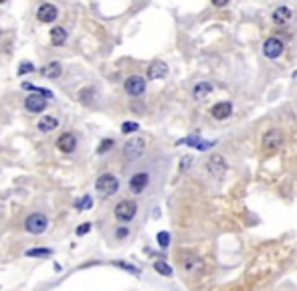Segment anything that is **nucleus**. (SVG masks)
<instances>
[{
  "instance_id": "1",
  "label": "nucleus",
  "mask_w": 297,
  "mask_h": 291,
  "mask_svg": "<svg viewBox=\"0 0 297 291\" xmlns=\"http://www.w3.org/2000/svg\"><path fill=\"white\" fill-rule=\"evenodd\" d=\"M118 188H120V180L115 178L113 174H101L97 178L95 182V190L101 194V196H111L118 192Z\"/></svg>"
},
{
  "instance_id": "22",
  "label": "nucleus",
  "mask_w": 297,
  "mask_h": 291,
  "mask_svg": "<svg viewBox=\"0 0 297 291\" xmlns=\"http://www.w3.org/2000/svg\"><path fill=\"white\" fill-rule=\"evenodd\" d=\"M154 269L160 273V275H164V277H170V275H172V267H170L166 261H156V263H154Z\"/></svg>"
},
{
  "instance_id": "3",
  "label": "nucleus",
  "mask_w": 297,
  "mask_h": 291,
  "mask_svg": "<svg viewBox=\"0 0 297 291\" xmlns=\"http://www.w3.org/2000/svg\"><path fill=\"white\" fill-rule=\"evenodd\" d=\"M136 212H138V204L134 200H122V202L115 204V209H113V214L120 222H129L136 216Z\"/></svg>"
},
{
  "instance_id": "5",
  "label": "nucleus",
  "mask_w": 297,
  "mask_h": 291,
  "mask_svg": "<svg viewBox=\"0 0 297 291\" xmlns=\"http://www.w3.org/2000/svg\"><path fill=\"white\" fill-rule=\"evenodd\" d=\"M226 160L224 156H221V154H212V156L208 158L206 162V170H208V174L214 176V178H221L224 172H226Z\"/></svg>"
},
{
  "instance_id": "9",
  "label": "nucleus",
  "mask_w": 297,
  "mask_h": 291,
  "mask_svg": "<svg viewBox=\"0 0 297 291\" xmlns=\"http://www.w3.org/2000/svg\"><path fill=\"white\" fill-rule=\"evenodd\" d=\"M263 146H265L267 150H277L283 146V132L281 130H267V133L263 135Z\"/></svg>"
},
{
  "instance_id": "32",
  "label": "nucleus",
  "mask_w": 297,
  "mask_h": 291,
  "mask_svg": "<svg viewBox=\"0 0 297 291\" xmlns=\"http://www.w3.org/2000/svg\"><path fill=\"white\" fill-rule=\"evenodd\" d=\"M230 2V0H212V4L214 6H219V8H223V6H226Z\"/></svg>"
},
{
  "instance_id": "25",
  "label": "nucleus",
  "mask_w": 297,
  "mask_h": 291,
  "mask_svg": "<svg viewBox=\"0 0 297 291\" xmlns=\"http://www.w3.org/2000/svg\"><path fill=\"white\" fill-rule=\"evenodd\" d=\"M51 253H53L51 249H28L26 257H49Z\"/></svg>"
},
{
  "instance_id": "14",
  "label": "nucleus",
  "mask_w": 297,
  "mask_h": 291,
  "mask_svg": "<svg viewBox=\"0 0 297 291\" xmlns=\"http://www.w3.org/2000/svg\"><path fill=\"white\" fill-rule=\"evenodd\" d=\"M230 113H233V106H230V101H221V104H214L210 107V115L214 119H226V117H230Z\"/></svg>"
},
{
  "instance_id": "20",
  "label": "nucleus",
  "mask_w": 297,
  "mask_h": 291,
  "mask_svg": "<svg viewBox=\"0 0 297 291\" xmlns=\"http://www.w3.org/2000/svg\"><path fill=\"white\" fill-rule=\"evenodd\" d=\"M184 269L188 273H192V275H196L198 271H202V259L200 257H186V261H184Z\"/></svg>"
},
{
  "instance_id": "13",
  "label": "nucleus",
  "mask_w": 297,
  "mask_h": 291,
  "mask_svg": "<svg viewBox=\"0 0 297 291\" xmlns=\"http://www.w3.org/2000/svg\"><path fill=\"white\" fill-rule=\"evenodd\" d=\"M168 75V65L164 61H154L150 67H148V77L152 81H158V79H164Z\"/></svg>"
},
{
  "instance_id": "23",
  "label": "nucleus",
  "mask_w": 297,
  "mask_h": 291,
  "mask_svg": "<svg viewBox=\"0 0 297 291\" xmlns=\"http://www.w3.org/2000/svg\"><path fill=\"white\" fill-rule=\"evenodd\" d=\"M91 204H93V198H91L89 194H85L83 198H79V200L75 202V209H77V211H87V209H91Z\"/></svg>"
},
{
  "instance_id": "26",
  "label": "nucleus",
  "mask_w": 297,
  "mask_h": 291,
  "mask_svg": "<svg viewBox=\"0 0 297 291\" xmlns=\"http://www.w3.org/2000/svg\"><path fill=\"white\" fill-rule=\"evenodd\" d=\"M140 130V126L136 124V122H124L122 124V132L124 133H134V132H138Z\"/></svg>"
},
{
  "instance_id": "28",
  "label": "nucleus",
  "mask_w": 297,
  "mask_h": 291,
  "mask_svg": "<svg viewBox=\"0 0 297 291\" xmlns=\"http://www.w3.org/2000/svg\"><path fill=\"white\" fill-rule=\"evenodd\" d=\"M30 71H35V67H32V63H23V65H21V69H19V75H25V73H30Z\"/></svg>"
},
{
  "instance_id": "30",
  "label": "nucleus",
  "mask_w": 297,
  "mask_h": 291,
  "mask_svg": "<svg viewBox=\"0 0 297 291\" xmlns=\"http://www.w3.org/2000/svg\"><path fill=\"white\" fill-rule=\"evenodd\" d=\"M129 235V229L127 227H120L118 231H115V237H118V238H125Z\"/></svg>"
},
{
  "instance_id": "31",
  "label": "nucleus",
  "mask_w": 297,
  "mask_h": 291,
  "mask_svg": "<svg viewBox=\"0 0 297 291\" xmlns=\"http://www.w3.org/2000/svg\"><path fill=\"white\" fill-rule=\"evenodd\" d=\"M118 267H122V269H127V271H131V273H140L136 267H131V265H127V263H115Z\"/></svg>"
},
{
  "instance_id": "24",
  "label": "nucleus",
  "mask_w": 297,
  "mask_h": 291,
  "mask_svg": "<svg viewBox=\"0 0 297 291\" xmlns=\"http://www.w3.org/2000/svg\"><path fill=\"white\" fill-rule=\"evenodd\" d=\"M156 241H158V245H160L162 249H166V247L170 245V233L160 231V233H158V237H156Z\"/></svg>"
},
{
  "instance_id": "7",
  "label": "nucleus",
  "mask_w": 297,
  "mask_h": 291,
  "mask_svg": "<svg viewBox=\"0 0 297 291\" xmlns=\"http://www.w3.org/2000/svg\"><path fill=\"white\" fill-rule=\"evenodd\" d=\"M283 49H285L283 41H279L277 37H271L265 41V45H263V53H265L267 59H279L283 55Z\"/></svg>"
},
{
  "instance_id": "6",
  "label": "nucleus",
  "mask_w": 297,
  "mask_h": 291,
  "mask_svg": "<svg viewBox=\"0 0 297 291\" xmlns=\"http://www.w3.org/2000/svg\"><path fill=\"white\" fill-rule=\"evenodd\" d=\"M124 87H125V93L131 95V97H138L146 91V79L142 75H131L125 79L124 83Z\"/></svg>"
},
{
  "instance_id": "18",
  "label": "nucleus",
  "mask_w": 297,
  "mask_h": 291,
  "mask_svg": "<svg viewBox=\"0 0 297 291\" xmlns=\"http://www.w3.org/2000/svg\"><path fill=\"white\" fill-rule=\"evenodd\" d=\"M182 144H188L196 150H208L210 146H214V142H208V140H202V138H196V135H190V138H184V140H180V146Z\"/></svg>"
},
{
  "instance_id": "2",
  "label": "nucleus",
  "mask_w": 297,
  "mask_h": 291,
  "mask_svg": "<svg viewBox=\"0 0 297 291\" xmlns=\"http://www.w3.org/2000/svg\"><path fill=\"white\" fill-rule=\"evenodd\" d=\"M47 227H49V218L43 212H32L25 220V229L30 235H41V233L47 231Z\"/></svg>"
},
{
  "instance_id": "29",
  "label": "nucleus",
  "mask_w": 297,
  "mask_h": 291,
  "mask_svg": "<svg viewBox=\"0 0 297 291\" xmlns=\"http://www.w3.org/2000/svg\"><path fill=\"white\" fill-rule=\"evenodd\" d=\"M89 231H91V222H83V225L77 229V235H79V237H81V235H87Z\"/></svg>"
},
{
  "instance_id": "15",
  "label": "nucleus",
  "mask_w": 297,
  "mask_h": 291,
  "mask_svg": "<svg viewBox=\"0 0 297 291\" xmlns=\"http://www.w3.org/2000/svg\"><path fill=\"white\" fill-rule=\"evenodd\" d=\"M291 16H293L291 8H287V6H279V8L273 10V23L279 25V26H283V25H287V23L291 21Z\"/></svg>"
},
{
  "instance_id": "11",
  "label": "nucleus",
  "mask_w": 297,
  "mask_h": 291,
  "mask_svg": "<svg viewBox=\"0 0 297 291\" xmlns=\"http://www.w3.org/2000/svg\"><path fill=\"white\" fill-rule=\"evenodd\" d=\"M57 148L63 152V154H71L75 148H77V138L73 133H61L59 140H57Z\"/></svg>"
},
{
  "instance_id": "8",
  "label": "nucleus",
  "mask_w": 297,
  "mask_h": 291,
  "mask_svg": "<svg viewBox=\"0 0 297 291\" xmlns=\"http://www.w3.org/2000/svg\"><path fill=\"white\" fill-rule=\"evenodd\" d=\"M25 107L30 111V113H41V111H45V107H47V97L45 95H41V93H30L26 99H25Z\"/></svg>"
},
{
  "instance_id": "33",
  "label": "nucleus",
  "mask_w": 297,
  "mask_h": 291,
  "mask_svg": "<svg viewBox=\"0 0 297 291\" xmlns=\"http://www.w3.org/2000/svg\"><path fill=\"white\" fill-rule=\"evenodd\" d=\"M190 162H192V158H190V156H186V158L182 160V164H180V168H182V170H186V168L190 166Z\"/></svg>"
},
{
  "instance_id": "34",
  "label": "nucleus",
  "mask_w": 297,
  "mask_h": 291,
  "mask_svg": "<svg viewBox=\"0 0 297 291\" xmlns=\"http://www.w3.org/2000/svg\"><path fill=\"white\" fill-rule=\"evenodd\" d=\"M2 2H4V0H0V4H2Z\"/></svg>"
},
{
  "instance_id": "12",
  "label": "nucleus",
  "mask_w": 297,
  "mask_h": 291,
  "mask_svg": "<svg viewBox=\"0 0 297 291\" xmlns=\"http://www.w3.org/2000/svg\"><path fill=\"white\" fill-rule=\"evenodd\" d=\"M57 16H59V10L53 4H41L37 10V19L41 23H53L57 21Z\"/></svg>"
},
{
  "instance_id": "17",
  "label": "nucleus",
  "mask_w": 297,
  "mask_h": 291,
  "mask_svg": "<svg viewBox=\"0 0 297 291\" xmlns=\"http://www.w3.org/2000/svg\"><path fill=\"white\" fill-rule=\"evenodd\" d=\"M214 89V85L212 83H208V81H200L198 85H194V89H192V97L198 101V99H204L210 91Z\"/></svg>"
},
{
  "instance_id": "19",
  "label": "nucleus",
  "mask_w": 297,
  "mask_h": 291,
  "mask_svg": "<svg viewBox=\"0 0 297 291\" xmlns=\"http://www.w3.org/2000/svg\"><path fill=\"white\" fill-rule=\"evenodd\" d=\"M57 126H59V122H57V117H53V115H45V117H41V122H39V130L43 133H49V132L57 130Z\"/></svg>"
},
{
  "instance_id": "21",
  "label": "nucleus",
  "mask_w": 297,
  "mask_h": 291,
  "mask_svg": "<svg viewBox=\"0 0 297 291\" xmlns=\"http://www.w3.org/2000/svg\"><path fill=\"white\" fill-rule=\"evenodd\" d=\"M65 41H67V30H65L63 26H55L51 30V43L55 47H61V45H65Z\"/></svg>"
},
{
  "instance_id": "4",
  "label": "nucleus",
  "mask_w": 297,
  "mask_h": 291,
  "mask_svg": "<svg viewBox=\"0 0 297 291\" xmlns=\"http://www.w3.org/2000/svg\"><path fill=\"white\" fill-rule=\"evenodd\" d=\"M144 150H146V140L144 138H131L124 146V156L127 160H138L144 154Z\"/></svg>"
},
{
  "instance_id": "27",
  "label": "nucleus",
  "mask_w": 297,
  "mask_h": 291,
  "mask_svg": "<svg viewBox=\"0 0 297 291\" xmlns=\"http://www.w3.org/2000/svg\"><path fill=\"white\" fill-rule=\"evenodd\" d=\"M111 146H113V140H111V138H109V140H103L101 144H99L97 152H99V154H105L107 150H111Z\"/></svg>"
},
{
  "instance_id": "10",
  "label": "nucleus",
  "mask_w": 297,
  "mask_h": 291,
  "mask_svg": "<svg viewBox=\"0 0 297 291\" xmlns=\"http://www.w3.org/2000/svg\"><path fill=\"white\" fill-rule=\"evenodd\" d=\"M148 182H150V176H148L146 172H138V174H134L129 178V190L136 192V194H142L146 190Z\"/></svg>"
},
{
  "instance_id": "16",
  "label": "nucleus",
  "mask_w": 297,
  "mask_h": 291,
  "mask_svg": "<svg viewBox=\"0 0 297 291\" xmlns=\"http://www.w3.org/2000/svg\"><path fill=\"white\" fill-rule=\"evenodd\" d=\"M41 73H43V77H47V79H57V77H61V73H63V65H61L59 61H51L49 65L43 67Z\"/></svg>"
}]
</instances>
